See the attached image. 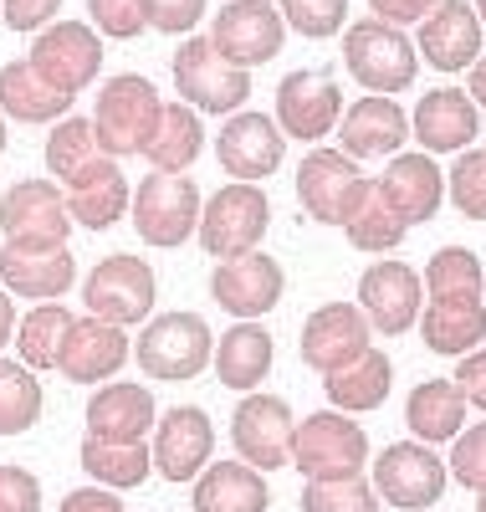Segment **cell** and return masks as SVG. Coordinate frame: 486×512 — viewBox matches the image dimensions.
Returning <instances> with one entry per match:
<instances>
[{
  "instance_id": "1",
  "label": "cell",
  "mask_w": 486,
  "mask_h": 512,
  "mask_svg": "<svg viewBox=\"0 0 486 512\" xmlns=\"http://www.w3.org/2000/svg\"><path fill=\"white\" fill-rule=\"evenodd\" d=\"M292 466L307 482H343L364 477L369 466V436L359 420H348L343 410H318L292 425Z\"/></svg>"
},
{
  "instance_id": "2",
  "label": "cell",
  "mask_w": 486,
  "mask_h": 512,
  "mask_svg": "<svg viewBox=\"0 0 486 512\" xmlns=\"http://www.w3.org/2000/svg\"><path fill=\"white\" fill-rule=\"evenodd\" d=\"M164 113V98L154 93V82L139 72H118L103 82L98 108H93V134L108 159H134L149 149L154 123Z\"/></svg>"
},
{
  "instance_id": "3",
  "label": "cell",
  "mask_w": 486,
  "mask_h": 512,
  "mask_svg": "<svg viewBox=\"0 0 486 512\" xmlns=\"http://www.w3.org/2000/svg\"><path fill=\"white\" fill-rule=\"evenodd\" d=\"M343 67L353 72V82L369 93H405L415 72H420V52H415V41L400 31V26H389V21H359V26H348L343 31Z\"/></svg>"
},
{
  "instance_id": "4",
  "label": "cell",
  "mask_w": 486,
  "mask_h": 512,
  "mask_svg": "<svg viewBox=\"0 0 486 512\" xmlns=\"http://www.w3.org/2000/svg\"><path fill=\"white\" fill-rule=\"evenodd\" d=\"M272 226V200L261 185H220L205 205H200V246L205 256H215V262H231V256H246L261 246V236H267Z\"/></svg>"
},
{
  "instance_id": "5",
  "label": "cell",
  "mask_w": 486,
  "mask_h": 512,
  "mask_svg": "<svg viewBox=\"0 0 486 512\" xmlns=\"http://www.w3.org/2000/svg\"><path fill=\"white\" fill-rule=\"evenodd\" d=\"M169 72H174V93L200 113H226L231 118L251 98V72L220 57L210 36H185Z\"/></svg>"
},
{
  "instance_id": "6",
  "label": "cell",
  "mask_w": 486,
  "mask_h": 512,
  "mask_svg": "<svg viewBox=\"0 0 486 512\" xmlns=\"http://www.w3.org/2000/svg\"><path fill=\"white\" fill-rule=\"evenodd\" d=\"M210 354H215V333L205 328L200 313H164V318H149L144 333H139V344H134L139 369H144L149 379H169V384L205 374Z\"/></svg>"
},
{
  "instance_id": "7",
  "label": "cell",
  "mask_w": 486,
  "mask_h": 512,
  "mask_svg": "<svg viewBox=\"0 0 486 512\" xmlns=\"http://www.w3.org/2000/svg\"><path fill=\"white\" fill-rule=\"evenodd\" d=\"M154 297H159V282H154V267L144 256H103V262L87 272L82 282V303L93 318L103 323H118V328H134V323H149L154 318Z\"/></svg>"
},
{
  "instance_id": "8",
  "label": "cell",
  "mask_w": 486,
  "mask_h": 512,
  "mask_svg": "<svg viewBox=\"0 0 486 512\" xmlns=\"http://www.w3.org/2000/svg\"><path fill=\"white\" fill-rule=\"evenodd\" d=\"M0 236H6V246H26V251L67 246L72 216L57 180H16L0 195Z\"/></svg>"
},
{
  "instance_id": "9",
  "label": "cell",
  "mask_w": 486,
  "mask_h": 512,
  "mask_svg": "<svg viewBox=\"0 0 486 512\" xmlns=\"http://www.w3.org/2000/svg\"><path fill=\"white\" fill-rule=\"evenodd\" d=\"M200 185L190 180V175H154L134 190V231L149 241V246H164V251H174V246H185L195 231H200Z\"/></svg>"
},
{
  "instance_id": "10",
  "label": "cell",
  "mask_w": 486,
  "mask_h": 512,
  "mask_svg": "<svg viewBox=\"0 0 486 512\" xmlns=\"http://www.w3.org/2000/svg\"><path fill=\"white\" fill-rule=\"evenodd\" d=\"M369 175H359V159L343 149H313L297 164V200L318 226H343L369 195Z\"/></svg>"
},
{
  "instance_id": "11",
  "label": "cell",
  "mask_w": 486,
  "mask_h": 512,
  "mask_svg": "<svg viewBox=\"0 0 486 512\" xmlns=\"http://www.w3.org/2000/svg\"><path fill=\"white\" fill-rule=\"evenodd\" d=\"M26 62L47 77L57 93L77 98L82 88H93L98 72H103V36L82 21H52V26L36 31Z\"/></svg>"
},
{
  "instance_id": "12",
  "label": "cell",
  "mask_w": 486,
  "mask_h": 512,
  "mask_svg": "<svg viewBox=\"0 0 486 512\" xmlns=\"http://www.w3.org/2000/svg\"><path fill=\"white\" fill-rule=\"evenodd\" d=\"M446 482H451L446 461H440L435 446H425V441H394L374 461V492H379V502L400 507V512L435 507L440 492H446Z\"/></svg>"
},
{
  "instance_id": "13",
  "label": "cell",
  "mask_w": 486,
  "mask_h": 512,
  "mask_svg": "<svg viewBox=\"0 0 486 512\" xmlns=\"http://www.w3.org/2000/svg\"><path fill=\"white\" fill-rule=\"evenodd\" d=\"M210 41L215 52L236 62V67H261L282 52L287 41V21L272 0H231V6H220L215 21H210Z\"/></svg>"
},
{
  "instance_id": "14",
  "label": "cell",
  "mask_w": 486,
  "mask_h": 512,
  "mask_svg": "<svg viewBox=\"0 0 486 512\" xmlns=\"http://www.w3.org/2000/svg\"><path fill=\"white\" fill-rule=\"evenodd\" d=\"M282 287H287V272H282L277 256H267V251L231 256V262H215V272H210V297L236 323L267 318L282 303Z\"/></svg>"
},
{
  "instance_id": "15",
  "label": "cell",
  "mask_w": 486,
  "mask_h": 512,
  "mask_svg": "<svg viewBox=\"0 0 486 512\" xmlns=\"http://www.w3.org/2000/svg\"><path fill=\"white\" fill-rule=\"evenodd\" d=\"M338 118H343V93H338L333 72L297 67L277 82V128L287 139L318 144L338 128Z\"/></svg>"
},
{
  "instance_id": "16",
  "label": "cell",
  "mask_w": 486,
  "mask_h": 512,
  "mask_svg": "<svg viewBox=\"0 0 486 512\" xmlns=\"http://www.w3.org/2000/svg\"><path fill=\"white\" fill-rule=\"evenodd\" d=\"M292 410L287 400L277 395H261L251 390L236 415H231V441H236V456L256 472H277V466H292Z\"/></svg>"
},
{
  "instance_id": "17",
  "label": "cell",
  "mask_w": 486,
  "mask_h": 512,
  "mask_svg": "<svg viewBox=\"0 0 486 512\" xmlns=\"http://www.w3.org/2000/svg\"><path fill=\"white\" fill-rule=\"evenodd\" d=\"M369 338H374V328L359 313V303H323L302 323V364L318 374H338L374 349Z\"/></svg>"
},
{
  "instance_id": "18",
  "label": "cell",
  "mask_w": 486,
  "mask_h": 512,
  "mask_svg": "<svg viewBox=\"0 0 486 512\" xmlns=\"http://www.w3.org/2000/svg\"><path fill=\"white\" fill-rule=\"evenodd\" d=\"M215 451V425L200 405H174L164 410V420H154V472L164 482H195Z\"/></svg>"
},
{
  "instance_id": "19",
  "label": "cell",
  "mask_w": 486,
  "mask_h": 512,
  "mask_svg": "<svg viewBox=\"0 0 486 512\" xmlns=\"http://www.w3.org/2000/svg\"><path fill=\"white\" fill-rule=\"evenodd\" d=\"M282 149H287V139H282L277 118L251 113V108H246V113H231L226 128L215 134V159H220V169H226L231 180H241V185H256V180L277 175Z\"/></svg>"
},
{
  "instance_id": "20",
  "label": "cell",
  "mask_w": 486,
  "mask_h": 512,
  "mask_svg": "<svg viewBox=\"0 0 486 512\" xmlns=\"http://www.w3.org/2000/svg\"><path fill=\"white\" fill-rule=\"evenodd\" d=\"M420 308H425V282L415 267L405 262H374L364 277H359V313L369 318L374 333H410L420 323Z\"/></svg>"
},
{
  "instance_id": "21",
  "label": "cell",
  "mask_w": 486,
  "mask_h": 512,
  "mask_svg": "<svg viewBox=\"0 0 486 512\" xmlns=\"http://www.w3.org/2000/svg\"><path fill=\"white\" fill-rule=\"evenodd\" d=\"M374 195L400 216L405 226L435 221V210L446 205V175L430 154H394L384 164V175L374 180Z\"/></svg>"
},
{
  "instance_id": "22",
  "label": "cell",
  "mask_w": 486,
  "mask_h": 512,
  "mask_svg": "<svg viewBox=\"0 0 486 512\" xmlns=\"http://www.w3.org/2000/svg\"><path fill=\"white\" fill-rule=\"evenodd\" d=\"M481 36L486 31L476 21V6H466V0H440V6L420 21L415 52L435 72H466L481 57Z\"/></svg>"
},
{
  "instance_id": "23",
  "label": "cell",
  "mask_w": 486,
  "mask_h": 512,
  "mask_svg": "<svg viewBox=\"0 0 486 512\" xmlns=\"http://www.w3.org/2000/svg\"><path fill=\"white\" fill-rule=\"evenodd\" d=\"M338 139H343V154L348 159H379V154H400V144L410 139V113L384 98V93H369L353 108H343L338 118Z\"/></svg>"
},
{
  "instance_id": "24",
  "label": "cell",
  "mask_w": 486,
  "mask_h": 512,
  "mask_svg": "<svg viewBox=\"0 0 486 512\" xmlns=\"http://www.w3.org/2000/svg\"><path fill=\"white\" fill-rule=\"evenodd\" d=\"M128 354H134V349H128L123 328L87 313V318H77V323L67 328V344H62L57 369H62L72 384H103V379H113V374L123 369Z\"/></svg>"
},
{
  "instance_id": "25",
  "label": "cell",
  "mask_w": 486,
  "mask_h": 512,
  "mask_svg": "<svg viewBox=\"0 0 486 512\" xmlns=\"http://www.w3.org/2000/svg\"><path fill=\"white\" fill-rule=\"evenodd\" d=\"M159 420L149 384H98V395L87 400V436L93 441H144Z\"/></svg>"
},
{
  "instance_id": "26",
  "label": "cell",
  "mask_w": 486,
  "mask_h": 512,
  "mask_svg": "<svg viewBox=\"0 0 486 512\" xmlns=\"http://www.w3.org/2000/svg\"><path fill=\"white\" fill-rule=\"evenodd\" d=\"M410 128H415V139L425 144V154H461L481 134V108L461 88H435V93H425L415 103Z\"/></svg>"
},
{
  "instance_id": "27",
  "label": "cell",
  "mask_w": 486,
  "mask_h": 512,
  "mask_svg": "<svg viewBox=\"0 0 486 512\" xmlns=\"http://www.w3.org/2000/svg\"><path fill=\"white\" fill-rule=\"evenodd\" d=\"M77 282V262L67 246L52 251H26V246H0V287L11 297H36V303H57Z\"/></svg>"
},
{
  "instance_id": "28",
  "label": "cell",
  "mask_w": 486,
  "mask_h": 512,
  "mask_svg": "<svg viewBox=\"0 0 486 512\" xmlns=\"http://www.w3.org/2000/svg\"><path fill=\"white\" fill-rule=\"evenodd\" d=\"M128 205H134V190H128L118 159H98L93 169H82V175L67 185V216H72V226H82V231H108V226H118Z\"/></svg>"
},
{
  "instance_id": "29",
  "label": "cell",
  "mask_w": 486,
  "mask_h": 512,
  "mask_svg": "<svg viewBox=\"0 0 486 512\" xmlns=\"http://www.w3.org/2000/svg\"><path fill=\"white\" fill-rule=\"evenodd\" d=\"M272 359H277V349H272V333L261 328V323L226 328V333L215 338V354H210L215 379L226 384V390H236V395L261 390V379L272 374Z\"/></svg>"
},
{
  "instance_id": "30",
  "label": "cell",
  "mask_w": 486,
  "mask_h": 512,
  "mask_svg": "<svg viewBox=\"0 0 486 512\" xmlns=\"http://www.w3.org/2000/svg\"><path fill=\"white\" fill-rule=\"evenodd\" d=\"M267 502H272L267 477L246 461H210L190 492L195 512H267Z\"/></svg>"
},
{
  "instance_id": "31",
  "label": "cell",
  "mask_w": 486,
  "mask_h": 512,
  "mask_svg": "<svg viewBox=\"0 0 486 512\" xmlns=\"http://www.w3.org/2000/svg\"><path fill=\"white\" fill-rule=\"evenodd\" d=\"M466 395L456 390V379H420L410 400H405V420H410V436L425 446H446L466 431Z\"/></svg>"
},
{
  "instance_id": "32",
  "label": "cell",
  "mask_w": 486,
  "mask_h": 512,
  "mask_svg": "<svg viewBox=\"0 0 486 512\" xmlns=\"http://www.w3.org/2000/svg\"><path fill=\"white\" fill-rule=\"evenodd\" d=\"M420 338L440 359H461L481 349L486 338V303H446V297H425L420 308Z\"/></svg>"
},
{
  "instance_id": "33",
  "label": "cell",
  "mask_w": 486,
  "mask_h": 512,
  "mask_svg": "<svg viewBox=\"0 0 486 512\" xmlns=\"http://www.w3.org/2000/svg\"><path fill=\"white\" fill-rule=\"evenodd\" d=\"M67 108H72V98L57 93L26 57L0 67V113L6 118H16V123H62Z\"/></svg>"
},
{
  "instance_id": "34",
  "label": "cell",
  "mask_w": 486,
  "mask_h": 512,
  "mask_svg": "<svg viewBox=\"0 0 486 512\" xmlns=\"http://www.w3.org/2000/svg\"><path fill=\"white\" fill-rule=\"evenodd\" d=\"M389 384H394V364L389 354L369 349L364 359H353L348 369L338 374H323V390H328V405L343 410V415H369L389 400Z\"/></svg>"
},
{
  "instance_id": "35",
  "label": "cell",
  "mask_w": 486,
  "mask_h": 512,
  "mask_svg": "<svg viewBox=\"0 0 486 512\" xmlns=\"http://www.w3.org/2000/svg\"><path fill=\"white\" fill-rule=\"evenodd\" d=\"M200 149H205V123H200V113H195L190 103H164L144 159L159 169V175H185V169L200 159Z\"/></svg>"
},
{
  "instance_id": "36",
  "label": "cell",
  "mask_w": 486,
  "mask_h": 512,
  "mask_svg": "<svg viewBox=\"0 0 486 512\" xmlns=\"http://www.w3.org/2000/svg\"><path fill=\"white\" fill-rule=\"evenodd\" d=\"M77 323V313L67 308V303H36L21 323H16V354H21V364L26 369H36V374H47V369H57V359H62V344H67V328Z\"/></svg>"
},
{
  "instance_id": "37",
  "label": "cell",
  "mask_w": 486,
  "mask_h": 512,
  "mask_svg": "<svg viewBox=\"0 0 486 512\" xmlns=\"http://www.w3.org/2000/svg\"><path fill=\"white\" fill-rule=\"evenodd\" d=\"M82 472L98 477L103 487L113 492H128V487H144L149 472H154V456L144 441H82Z\"/></svg>"
},
{
  "instance_id": "38",
  "label": "cell",
  "mask_w": 486,
  "mask_h": 512,
  "mask_svg": "<svg viewBox=\"0 0 486 512\" xmlns=\"http://www.w3.org/2000/svg\"><path fill=\"white\" fill-rule=\"evenodd\" d=\"M47 175L52 180H62V185H72L82 169H93L98 159H108L103 154V144H98V134H93V118H62L52 134H47Z\"/></svg>"
},
{
  "instance_id": "39",
  "label": "cell",
  "mask_w": 486,
  "mask_h": 512,
  "mask_svg": "<svg viewBox=\"0 0 486 512\" xmlns=\"http://www.w3.org/2000/svg\"><path fill=\"white\" fill-rule=\"evenodd\" d=\"M425 297H446V303H481V287H486V272L476 262V251L466 246H440L425 267Z\"/></svg>"
},
{
  "instance_id": "40",
  "label": "cell",
  "mask_w": 486,
  "mask_h": 512,
  "mask_svg": "<svg viewBox=\"0 0 486 512\" xmlns=\"http://www.w3.org/2000/svg\"><path fill=\"white\" fill-rule=\"evenodd\" d=\"M41 379L21 359H0V436H26L41 420Z\"/></svg>"
},
{
  "instance_id": "41",
  "label": "cell",
  "mask_w": 486,
  "mask_h": 512,
  "mask_svg": "<svg viewBox=\"0 0 486 512\" xmlns=\"http://www.w3.org/2000/svg\"><path fill=\"white\" fill-rule=\"evenodd\" d=\"M405 231H410V226H405L400 216H394V210H389L374 190H369V195H364V205H359V210H353V216L343 221L348 246H353V251H369V256L394 251V246L405 241Z\"/></svg>"
},
{
  "instance_id": "42",
  "label": "cell",
  "mask_w": 486,
  "mask_h": 512,
  "mask_svg": "<svg viewBox=\"0 0 486 512\" xmlns=\"http://www.w3.org/2000/svg\"><path fill=\"white\" fill-rule=\"evenodd\" d=\"M379 492L369 477H343V482H307L302 487V512H379Z\"/></svg>"
},
{
  "instance_id": "43",
  "label": "cell",
  "mask_w": 486,
  "mask_h": 512,
  "mask_svg": "<svg viewBox=\"0 0 486 512\" xmlns=\"http://www.w3.org/2000/svg\"><path fill=\"white\" fill-rule=\"evenodd\" d=\"M277 11L307 41H323L348 26V0H277Z\"/></svg>"
},
{
  "instance_id": "44",
  "label": "cell",
  "mask_w": 486,
  "mask_h": 512,
  "mask_svg": "<svg viewBox=\"0 0 486 512\" xmlns=\"http://www.w3.org/2000/svg\"><path fill=\"white\" fill-rule=\"evenodd\" d=\"M451 205L466 221H486V149H461L451 164Z\"/></svg>"
},
{
  "instance_id": "45",
  "label": "cell",
  "mask_w": 486,
  "mask_h": 512,
  "mask_svg": "<svg viewBox=\"0 0 486 512\" xmlns=\"http://www.w3.org/2000/svg\"><path fill=\"white\" fill-rule=\"evenodd\" d=\"M446 472H451L466 492H486V420L451 441V466H446Z\"/></svg>"
},
{
  "instance_id": "46",
  "label": "cell",
  "mask_w": 486,
  "mask_h": 512,
  "mask_svg": "<svg viewBox=\"0 0 486 512\" xmlns=\"http://www.w3.org/2000/svg\"><path fill=\"white\" fill-rule=\"evenodd\" d=\"M87 11H93V31H98V36L134 41V36H144V31H149L139 0H87Z\"/></svg>"
},
{
  "instance_id": "47",
  "label": "cell",
  "mask_w": 486,
  "mask_h": 512,
  "mask_svg": "<svg viewBox=\"0 0 486 512\" xmlns=\"http://www.w3.org/2000/svg\"><path fill=\"white\" fill-rule=\"evenodd\" d=\"M139 6H144L149 31H164V36H190L205 16V0H139Z\"/></svg>"
},
{
  "instance_id": "48",
  "label": "cell",
  "mask_w": 486,
  "mask_h": 512,
  "mask_svg": "<svg viewBox=\"0 0 486 512\" xmlns=\"http://www.w3.org/2000/svg\"><path fill=\"white\" fill-rule=\"evenodd\" d=\"M0 512H41V482L26 466L0 461Z\"/></svg>"
},
{
  "instance_id": "49",
  "label": "cell",
  "mask_w": 486,
  "mask_h": 512,
  "mask_svg": "<svg viewBox=\"0 0 486 512\" xmlns=\"http://www.w3.org/2000/svg\"><path fill=\"white\" fill-rule=\"evenodd\" d=\"M62 11V0H0V16H6L11 31L36 36L41 26H52V16Z\"/></svg>"
},
{
  "instance_id": "50",
  "label": "cell",
  "mask_w": 486,
  "mask_h": 512,
  "mask_svg": "<svg viewBox=\"0 0 486 512\" xmlns=\"http://www.w3.org/2000/svg\"><path fill=\"white\" fill-rule=\"evenodd\" d=\"M456 390L466 395V405L486 410V349L461 354V364H456Z\"/></svg>"
},
{
  "instance_id": "51",
  "label": "cell",
  "mask_w": 486,
  "mask_h": 512,
  "mask_svg": "<svg viewBox=\"0 0 486 512\" xmlns=\"http://www.w3.org/2000/svg\"><path fill=\"white\" fill-rule=\"evenodd\" d=\"M435 6H440V0H369L374 21H389V26H400V31H405L410 21L420 26V21H425Z\"/></svg>"
},
{
  "instance_id": "52",
  "label": "cell",
  "mask_w": 486,
  "mask_h": 512,
  "mask_svg": "<svg viewBox=\"0 0 486 512\" xmlns=\"http://www.w3.org/2000/svg\"><path fill=\"white\" fill-rule=\"evenodd\" d=\"M57 512H123V502H118L113 487H77V492L62 497Z\"/></svg>"
},
{
  "instance_id": "53",
  "label": "cell",
  "mask_w": 486,
  "mask_h": 512,
  "mask_svg": "<svg viewBox=\"0 0 486 512\" xmlns=\"http://www.w3.org/2000/svg\"><path fill=\"white\" fill-rule=\"evenodd\" d=\"M16 323H21V318H16V297L0 287V349H6L11 338H16Z\"/></svg>"
},
{
  "instance_id": "54",
  "label": "cell",
  "mask_w": 486,
  "mask_h": 512,
  "mask_svg": "<svg viewBox=\"0 0 486 512\" xmlns=\"http://www.w3.org/2000/svg\"><path fill=\"white\" fill-rule=\"evenodd\" d=\"M476 21H481V31H486V0H476Z\"/></svg>"
},
{
  "instance_id": "55",
  "label": "cell",
  "mask_w": 486,
  "mask_h": 512,
  "mask_svg": "<svg viewBox=\"0 0 486 512\" xmlns=\"http://www.w3.org/2000/svg\"><path fill=\"white\" fill-rule=\"evenodd\" d=\"M6 139H11V134H6V118H0V154H6Z\"/></svg>"
},
{
  "instance_id": "56",
  "label": "cell",
  "mask_w": 486,
  "mask_h": 512,
  "mask_svg": "<svg viewBox=\"0 0 486 512\" xmlns=\"http://www.w3.org/2000/svg\"><path fill=\"white\" fill-rule=\"evenodd\" d=\"M476 512H486V492H476Z\"/></svg>"
}]
</instances>
